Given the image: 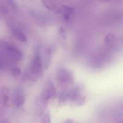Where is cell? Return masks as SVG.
Masks as SVG:
<instances>
[{"label":"cell","instance_id":"6da1fadb","mask_svg":"<svg viewBox=\"0 0 123 123\" xmlns=\"http://www.w3.org/2000/svg\"><path fill=\"white\" fill-rule=\"evenodd\" d=\"M43 60L41 57L40 51L37 49L35 52L34 55L28 66L26 72V77L32 82L38 80L42 76L43 72Z\"/></svg>","mask_w":123,"mask_h":123},{"label":"cell","instance_id":"7a4b0ae2","mask_svg":"<svg viewBox=\"0 0 123 123\" xmlns=\"http://www.w3.org/2000/svg\"><path fill=\"white\" fill-rule=\"evenodd\" d=\"M4 48L8 57L12 60L20 61L22 59V53L16 45L12 43H5L4 44Z\"/></svg>","mask_w":123,"mask_h":123},{"label":"cell","instance_id":"3957f363","mask_svg":"<svg viewBox=\"0 0 123 123\" xmlns=\"http://www.w3.org/2000/svg\"><path fill=\"white\" fill-rule=\"evenodd\" d=\"M12 101L16 107H20L25 102V94L22 87H16L14 89L12 95Z\"/></svg>","mask_w":123,"mask_h":123},{"label":"cell","instance_id":"277c9868","mask_svg":"<svg viewBox=\"0 0 123 123\" xmlns=\"http://www.w3.org/2000/svg\"><path fill=\"white\" fill-rule=\"evenodd\" d=\"M56 96L55 87L52 81L49 80L46 83L44 89L41 95V99L44 101H48L50 99H54Z\"/></svg>","mask_w":123,"mask_h":123},{"label":"cell","instance_id":"5b68a950","mask_svg":"<svg viewBox=\"0 0 123 123\" xmlns=\"http://www.w3.org/2000/svg\"><path fill=\"white\" fill-rule=\"evenodd\" d=\"M73 75L71 71L64 68H61L57 73V80L59 83L63 85L70 84L73 82Z\"/></svg>","mask_w":123,"mask_h":123},{"label":"cell","instance_id":"8992f818","mask_svg":"<svg viewBox=\"0 0 123 123\" xmlns=\"http://www.w3.org/2000/svg\"><path fill=\"white\" fill-rule=\"evenodd\" d=\"M42 2L44 7L49 10L55 13H62L61 6H58L55 3L50 1V0H42Z\"/></svg>","mask_w":123,"mask_h":123},{"label":"cell","instance_id":"52a82bcc","mask_svg":"<svg viewBox=\"0 0 123 123\" xmlns=\"http://www.w3.org/2000/svg\"><path fill=\"white\" fill-rule=\"evenodd\" d=\"M13 33L14 36H15V37L20 41L22 42H27V37L18 28H14L13 30Z\"/></svg>","mask_w":123,"mask_h":123},{"label":"cell","instance_id":"ba28073f","mask_svg":"<svg viewBox=\"0 0 123 123\" xmlns=\"http://www.w3.org/2000/svg\"><path fill=\"white\" fill-rule=\"evenodd\" d=\"M62 13L64 14V18L66 20H68L70 19L71 14L73 13V8L67 6H61Z\"/></svg>","mask_w":123,"mask_h":123},{"label":"cell","instance_id":"9c48e42d","mask_svg":"<svg viewBox=\"0 0 123 123\" xmlns=\"http://www.w3.org/2000/svg\"><path fill=\"white\" fill-rule=\"evenodd\" d=\"M114 39H115V37H114V34L113 33H109L106 36L105 38L104 42L106 45L108 46L112 45L114 43Z\"/></svg>","mask_w":123,"mask_h":123},{"label":"cell","instance_id":"30bf717a","mask_svg":"<svg viewBox=\"0 0 123 123\" xmlns=\"http://www.w3.org/2000/svg\"><path fill=\"white\" fill-rule=\"evenodd\" d=\"M51 59V53L50 49H48L45 53V59H44V68L48 69L50 63Z\"/></svg>","mask_w":123,"mask_h":123},{"label":"cell","instance_id":"8fae6325","mask_svg":"<svg viewBox=\"0 0 123 123\" xmlns=\"http://www.w3.org/2000/svg\"><path fill=\"white\" fill-rule=\"evenodd\" d=\"M11 74L14 77H18L21 74V70L18 66H14L12 67L10 69Z\"/></svg>","mask_w":123,"mask_h":123},{"label":"cell","instance_id":"7c38bea8","mask_svg":"<svg viewBox=\"0 0 123 123\" xmlns=\"http://www.w3.org/2000/svg\"><path fill=\"white\" fill-rule=\"evenodd\" d=\"M8 94L7 93V90H4L3 91V94H2V104L4 106H7V104L8 102Z\"/></svg>","mask_w":123,"mask_h":123},{"label":"cell","instance_id":"4fadbf2b","mask_svg":"<svg viewBox=\"0 0 123 123\" xmlns=\"http://www.w3.org/2000/svg\"><path fill=\"white\" fill-rule=\"evenodd\" d=\"M41 123H51V119H50V114L49 113H46L44 115L42 119Z\"/></svg>","mask_w":123,"mask_h":123},{"label":"cell","instance_id":"5bb4252c","mask_svg":"<svg viewBox=\"0 0 123 123\" xmlns=\"http://www.w3.org/2000/svg\"><path fill=\"white\" fill-rule=\"evenodd\" d=\"M6 1L8 2L9 6L12 7V9H13L14 10H16L17 8H18V6H17L15 0H6Z\"/></svg>","mask_w":123,"mask_h":123},{"label":"cell","instance_id":"9a60e30c","mask_svg":"<svg viewBox=\"0 0 123 123\" xmlns=\"http://www.w3.org/2000/svg\"><path fill=\"white\" fill-rule=\"evenodd\" d=\"M60 34H61V36L63 37L64 39L66 38V29L64 28V27H61L60 29Z\"/></svg>","mask_w":123,"mask_h":123},{"label":"cell","instance_id":"2e32d148","mask_svg":"<svg viewBox=\"0 0 123 123\" xmlns=\"http://www.w3.org/2000/svg\"><path fill=\"white\" fill-rule=\"evenodd\" d=\"M3 65H4V60L2 59V57L0 55V70H1L3 68Z\"/></svg>","mask_w":123,"mask_h":123},{"label":"cell","instance_id":"e0dca14e","mask_svg":"<svg viewBox=\"0 0 123 123\" xmlns=\"http://www.w3.org/2000/svg\"><path fill=\"white\" fill-rule=\"evenodd\" d=\"M64 123H74L73 120H72V119H68L64 122Z\"/></svg>","mask_w":123,"mask_h":123},{"label":"cell","instance_id":"ac0fdd59","mask_svg":"<svg viewBox=\"0 0 123 123\" xmlns=\"http://www.w3.org/2000/svg\"><path fill=\"white\" fill-rule=\"evenodd\" d=\"M1 123H9L7 119H3L2 121L1 122Z\"/></svg>","mask_w":123,"mask_h":123},{"label":"cell","instance_id":"d6986e66","mask_svg":"<svg viewBox=\"0 0 123 123\" xmlns=\"http://www.w3.org/2000/svg\"><path fill=\"white\" fill-rule=\"evenodd\" d=\"M110 0H100V1H102V2H108V1H109Z\"/></svg>","mask_w":123,"mask_h":123}]
</instances>
